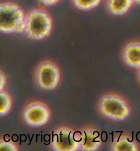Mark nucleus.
I'll list each match as a JSON object with an SVG mask.
<instances>
[{
    "mask_svg": "<svg viewBox=\"0 0 140 151\" xmlns=\"http://www.w3.org/2000/svg\"><path fill=\"white\" fill-rule=\"evenodd\" d=\"M53 19L49 12L42 8L31 9L26 13L24 33L32 40H42L51 33Z\"/></svg>",
    "mask_w": 140,
    "mask_h": 151,
    "instance_id": "nucleus-1",
    "label": "nucleus"
},
{
    "mask_svg": "<svg viewBox=\"0 0 140 151\" xmlns=\"http://www.w3.org/2000/svg\"><path fill=\"white\" fill-rule=\"evenodd\" d=\"M26 14L14 2L0 4V30L3 33H24Z\"/></svg>",
    "mask_w": 140,
    "mask_h": 151,
    "instance_id": "nucleus-2",
    "label": "nucleus"
},
{
    "mask_svg": "<svg viewBox=\"0 0 140 151\" xmlns=\"http://www.w3.org/2000/svg\"><path fill=\"white\" fill-rule=\"evenodd\" d=\"M99 112L111 120L122 121L130 114V107L123 96L117 93H107L101 96L98 102Z\"/></svg>",
    "mask_w": 140,
    "mask_h": 151,
    "instance_id": "nucleus-3",
    "label": "nucleus"
},
{
    "mask_svg": "<svg viewBox=\"0 0 140 151\" xmlns=\"http://www.w3.org/2000/svg\"><path fill=\"white\" fill-rule=\"evenodd\" d=\"M50 146L55 151L80 150V132L68 126L58 127L52 133Z\"/></svg>",
    "mask_w": 140,
    "mask_h": 151,
    "instance_id": "nucleus-4",
    "label": "nucleus"
},
{
    "mask_svg": "<svg viewBox=\"0 0 140 151\" xmlns=\"http://www.w3.org/2000/svg\"><path fill=\"white\" fill-rule=\"evenodd\" d=\"M61 72L58 65L51 60L41 61L35 69V82L44 90H52L58 86Z\"/></svg>",
    "mask_w": 140,
    "mask_h": 151,
    "instance_id": "nucleus-5",
    "label": "nucleus"
},
{
    "mask_svg": "<svg viewBox=\"0 0 140 151\" xmlns=\"http://www.w3.org/2000/svg\"><path fill=\"white\" fill-rule=\"evenodd\" d=\"M51 111L49 106L42 101H32L24 107L22 117L25 123L32 127L43 126L49 121Z\"/></svg>",
    "mask_w": 140,
    "mask_h": 151,
    "instance_id": "nucleus-6",
    "label": "nucleus"
},
{
    "mask_svg": "<svg viewBox=\"0 0 140 151\" xmlns=\"http://www.w3.org/2000/svg\"><path fill=\"white\" fill-rule=\"evenodd\" d=\"M80 150L95 151L102 144L100 132L91 126L84 127L80 130Z\"/></svg>",
    "mask_w": 140,
    "mask_h": 151,
    "instance_id": "nucleus-7",
    "label": "nucleus"
},
{
    "mask_svg": "<svg viewBox=\"0 0 140 151\" xmlns=\"http://www.w3.org/2000/svg\"><path fill=\"white\" fill-rule=\"evenodd\" d=\"M122 58L126 65L134 68H140V42L131 41L124 46Z\"/></svg>",
    "mask_w": 140,
    "mask_h": 151,
    "instance_id": "nucleus-8",
    "label": "nucleus"
},
{
    "mask_svg": "<svg viewBox=\"0 0 140 151\" xmlns=\"http://www.w3.org/2000/svg\"><path fill=\"white\" fill-rule=\"evenodd\" d=\"M111 151H138L139 147L135 140L130 135L123 134L114 138V140L110 144Z\"/></svg>",
    "mask_w": 140,
    "mask_h": 151,
    "instance_id": "nucleus-9",
    "label": "nucleus"
},
{
    "mask_svg": "<svg viewBox=\"0 0 140 151\" xmlns=\"http://www.w3.org/2000/svg\"><path fill=\"white\" fill-rule=\"evenodd\" d=\"M133 0H106V6L111 14L120 16L129 11Z\"/></svg>",
    "mask_w": 140,
    "mask_h": 151,
    "instance_id": "nucleus-10",
    "label": "nucleus"
},
{
    "mask_svg": "<svg viewBox=\"0 0 140 151\" xmlns=\"http://www.w3.org/2000/svg\"><path fill=\"white\" fill-rule=\"evenodd\" d=\"M0 115L4 116V115L8 114L10 109L12 106V98L10 96V94L7 91L0 90Z\"/></svg>",
    "mask_w": 140,
    "mask_h": 151,
    "instance_id": "nucleus-11",
    "label": "nucleus"
},
{
    "mask_svg": "<svg viewBox=\"0 0 140 151\" xmlns=\"http://www.w3.org/2000/svg\"><path fill=\"white\" fill-rule=\"evenodd\" d=\"M102 0H72V3L74 4L76 8L88 11V10L94 9L97 7Z\"/></svg>",
    "mask_w": 140,
    "mask_h": 151,
    "instance_id": "nucleus-12",
    "label": "nucleus"
},
{
    "mask_svg": "<svg viewBox=\"0 0 140 151\" xmlns=\"http://www.w3.org/2000/svg\"><path fill=\"white\" fill-rule=\"evenodd\" d=\"M0 149L1 151H18L19 148L16 143L12 140H5L1 138L0 139Z\"/></svg>",
    "mask_w": 140,
    "mask_h": 151,
    "instance_id": "nucleus-13",
    "label": "nucleus"
},
{
    "mask_svg": "<svg viewBox=\"0 0 140 151\" xmlns=\"http://www.w3.org/2000/svg\"><path fill=\"white\" fill-rule=\"evenodd\" d=\"M6 80H7L6 75L3 73V71H1V73H0V90H3L4 89V86L6 84Z\"/></svg>",
    "mask_w": 140,
    "mask_h": 151,
    "instance_id": "nucleus-14",
    "label": "nucleus"
},
{
    "mask_svg": "<svg viewBox=\"0 0 140 151\" xmlns=\"http://www.w3.org/2000/svg\"><path fill=\"white\" fill-rule=\"evenodd\" d=\"M40 3H42L45 6H51V5H54L56 3L60 1V0H38Z\"/></svg>",
    "mask_w": 140,
    "mask_h": 151,
    "instance_id": "nucleus-15",
    "label": "nucleus"
},
{
    "mask_svg": "<svg viewBox=\"0 0 140 151\" xmlns=\"http://www.w3.org/2000/svg\"><path fill=\"white\" fill-rule=\"evenodd\" d=\"M133 2H134V3H136V4H139V5H140V0H133Z\"/></svg>",
    "mask_w": 140,
    "mask_h": 151,
    "instance_id": "nucleus-16",
    "label": "nucleus"
},
{
    "mask_svg": "<svg viewBox=\"0 0 140 151\" xmlns=\"http://www.w3.org/2000/svg\"><path fill=\"white\" fill-rule=\"evenodd\" d=\"M138 80H139V82H140V68H138Z\"/></svg>",
    "mask_w": 140,
    "mask_h": 151,
    "instance_id": "nucleus-17",
    "label": "nucleus"
}]
</instances>
